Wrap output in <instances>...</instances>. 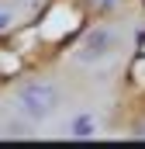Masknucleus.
<instances>
[{
  "label": "nucleus",
  "mask_w": 145,
  "mask_h": 149,
  "mask_svg": "<svg viewBox=\"0 0 145 149\" xmlns=\"http://www.w3.org/2000/svg\"><path fill=\"white\" fill-rule=\"evenodd\" d=\"M114 49H117V35L110 28H93L83 38V45L72 52V63H79V66H100V63H107L114 56Z\"/></svg>",
  "instance_id": "f03ea898"
},
{
  "label": "nucleus",
  "mask_w": 145,
  "mask_h": 149,
  "mask_svg": "<svg viewBox=\"0 0 145 149\" xmlns=\"http://www.w3.org/2000/svg\"><path fill=\"white\" fill-rule=\"evenodd\" d=\"M14 108L21 111V118H28V121H45V118H52L55 108H59V94H55L52 83L35 80V83H24L17 90Z\"/></svg>",
  "instance_id": "f257e3e1"
},
{
  "label": "nucleus",
  "mask_w": 145,
  "mask_h": 149,
  "mask_svg": "<svg viewBox=\"0 0 145 149\" xmlns=\"http://www.w3.org/2000/svg\"><path fill=\"white\" fill-rule=\"evenodd\" d=\"M66 135L69 139H97L100 135V121L93 114H76L69 125H66Z\"/></svg>",
  "instance_id": "20e7f679"
},
{
  "label": "nucleus",
  "mask_w": 145,
  "mask_h": 149,
  "mask_svg": "<svg viewBox=\"0 0 145 149\" xmlns=\"http://www.w3.org/2000/svg\"><path fill=\"white\" fill-rule=\"evenodd\" d=\"M14 21H17V10L0 7V31H10V28H14Z\"/></svg>",
  "instance_id": "39448f33"
},
{
  "label": "nucleus",
  "mask_w": 145,
  "mask_h": 149,
  "mask_svg": "<svg viewBox=\"0 0 145 149\" xmlns=\"http://www.w3.org/2000/svg\"><path fill=\"white\" fill-rule=\"evenodd\" d=\"M69 28H76V14H72L69 7H55L52 17L41 24V35L45 38H59V35H66Z\"/></svg>",
  "instance_id": "7ed1b4c3"
}]
</instances>
